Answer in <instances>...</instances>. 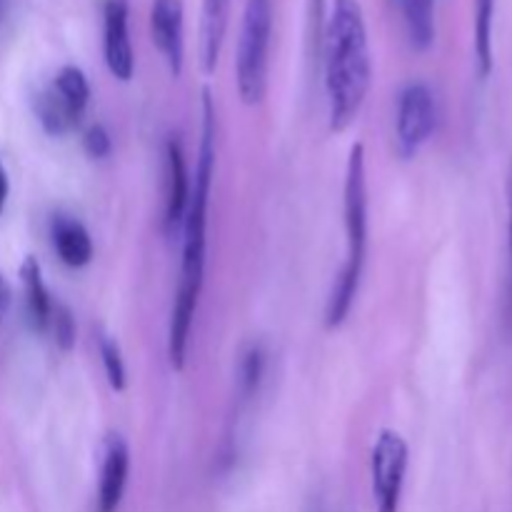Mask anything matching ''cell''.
Listing matches in <instances>:
<instances>
[{
	"mask_svg": "<svg viewBox=\"0 0 512 512\" xmlns=\"http://www.w3.org/2000/svg\"><path fill=\"white\" fill-rule=\"evenodd\" d=\"M215 105L210 90H203V135H200L198 168L190 180V203L183 220V253H180V275L175 288L173 310L168 325V360L175 373L185 368L188 358L190 330L198 313L200 293L205 280V253H208V205L215 175Z\"/></svg>",
	"mask_w": 512,
	"mask_h": 512,
	"instance_id": "cell-1",
	"label": "cell"
},
{
	"mask_svg": "<svg viewBox=\"0 0 512 512\" xmlns=\"http://www.w3.org/2000/svg\"><path fill=\"white\" fill-rule=\"evenodd\" d=\"M320 48L325 65L328 128L330 133H343L355 123L373 85V58L360 0H333Z\"/></svg>",
	"mask_w": 512,
	"mask_h": 512,
	"instance_id": "cell-2",
	"label": "cell"
},
{
	"mask_svg": "<svg viewBox=\"0 0 512 512\" xmlns=\"http://www.w3.org/2000/svg\"><path fill=\"white\" fill-rule=\"evenodd\" d=\"M343 223H345V263L335 278L325 305V328L338 330L348 320L363 280L365 255H368V178H365V148L355 143L345 165L343 185Z\"/></svg>",
	"mask_w": 512,
	"mask_h": 512,
	"instance_id": "cell-3",
	"label": "cell"
},
{
	"mask_svg": "<svg viewBox=\"0 0 512 512\" xmlns=\"http://www.w3.org/2000/svg\"><path fill=\"white\" fill-rule=\"evenodd\" d=\"M270 35H273V0H245L240 23L235 78L245 105L263 103L268 93Z\"/></svg>",
	"mask_w": 512,
	"mask_h": 512,
	"instance_id": "cell-4",
	"label": "cell"
},
{
	"mask_svg": "<svg viewBox=\"0 0 512 512\" xmlns=\"http://www.w3.org/2000/svg\"><path fill=\"white\" fill-rule=\"evenodd\" d=\"M438 125V105L425 83H408L398 95L395 110V150L403 160L415 158Z\"/></svg>",
	"mask_w": 512,
	"mask_h": 512,
	"instance_id": "cell-5",
	"label": "cell"
},
{
	"mask_svg": "<svg viewBox=\"0 0 512 512\" xmlns=\"http://www.w3.org/2000/svg\"><path fill=\"white\" fill-rule=\"evenodd\" d=\"M408 443L395 430H380L370 455V478L378 512H400L405 473H408Z\"/></svg>",
	"mask_w": 512,
	"mask_h": 512,
	"instance_id": "cell-6",
	"label": "cell"
},
{
	"mask_svg": "<svg viewBox=\"0 0 512 512\" xmlns=\"http://www.w3.org/2000/svg\"><path fill=\"white\" fill-rule=\"evenodd\" d=\"M128 0H105L103 5V55L110 75L128 83L135 73V53L130 43Z\"/></svg>",
	"mask_w": 512,
	"mask_h": 512,
	"instance_id": "cell-7",
	"label": "cell"
},
{
	"mask_svg": "<svg viewBox=\"0 0 512 512\" xmlns=\"http://www.w3.org/2000/svg\"><path fill=\"white\" fill-rule=\"evenodd\" d=\"M150 33L155 48L173 78L183 73L185 63V30H183V0H153L150 5Z\"/></svg>",
	"mask_w": 512,
	"mask_h": 512,
	"instance_id": "cell-8",
	"label": "cell"
},
{
	"mask_svg": "<svg viewBox=\"0 0 512 512\" xmlns=\"http://www.w3.org/2000/svg\"><path fill=\"white\" fill-rule=\"evenodd\" d=\"M190 203V173L185 163L183 145L178 135L165 140V213L163 228L168 235H175L183 228L185 210Z\"/></svg>",
	"mask_w": 512,
	"mask_h": 512,
	"instance_id": "cell-9",
	"label": "cell"
},
{
	"mask_svg": "<svg viewBox=\"0 0 512 512\" xmlns=\"http://www.w3.org/2000/svg\"><path fill=\"white\" fill-rule=\"evenodd\" d=\"M130 475V448L123 435L113 433L103 443V460H100V483L95 512H118L123 503L125 485Z\"/></svg>",
	"mask_w": 512,
	"mask_h": 512,
	"instance_id": "cell-10",
	"label": "cell"
},
{
	"mask_svg": "<svg viewBox=\"0 0 512 512\" xmlns=\"http://www.w3.org/2000/svg\"><path fill=\"white\" fill-rule=\"evenodd\" d=\"M50 235H53L55 253L68 268H85L93 260V238H90L88 228L73 215H55L50 223Z\"/></svg>",
	"mask_w": 512,
	"mask_h": 512,
	"instance_id": "cell-11",
	"label": "cell"
},
{
	"mask_svg": "<svg viewBox=\"0 0 512 512\" xmlns=\"http://www.w3.org/2000/svg\"><path fill=\"white\" fill-rule=\"evenodd\" d=\"M20 283H23L25 313H28L30 328L35 333H48L50 318H53V310L58 300L50 295L48 285L43 280V268H40V263L33 255H28L23 260V265H20Z\"/></svg>",
	"mask_w": 512,
	"mask_h": 512,
	"instance_id": "cell-12",
	"label": "cell"
},
{
	"mask_svg": "<svg viewBox=\"0 0 512 512\" xmlns=\"http://www.w3.org/2000/svg\"><path fill=\"white\" fill-rule=\"evenodd\" d=\"M230 0H203L200 15V68L205 75L215 73L225 35H228Z\"/></svg>",
	"mask_w": 512,
	"mask_h": 512,
	"instance_id": "cell-13",
	"label": "cell"
},
{
	"mask_svg": "<svg viewBox=\"0 0 512 512\" xmlns=\"http://www.w3.org/2000/svg\"><path fill=\"white\" fill-rule=\"evenodd\" d=\"M405 38L415 53H425L435 43V0H395Z\"/></svg>",
	"mask_w": 512,
	"mask_h": 512,
	"instance_id": "cell-14",
	"label": "cell"
},
{
	"mask_svg": "<svg viewBox=\"0 0 512 512\" xmlns=\"http://www.w3.org/2000/svg\"><path fill=\"white\" fill-rule=\"evenodd\" d=\"M33 108L38 123L43 125L45 133L53 135V138L68 135L70 130H75V125L80 123V118H83V115L75 113V110L65 103L63 95H60L53 85H48V88H43L35 95Z\"/></svg>",
	"mask_w": 512,
	"mask_h": 512,
	"instance_id": "cell-15",
	"label": "cell"
},
{
	"mask_svg": "<svg viewBox=\"0 0 512 512\" xmlns=\"http://www.w3.org/2000/svg\"><path fill=\"white\" fill-rule=\"evenodd\" d=\"M493 23L495 0H475V63L480 78H488L493 70Z\"/></svg>",
	"mask_w": 512,
	"mask_h": 512,
	"instance_id": "cell-16",
	"label": "cell"
},
{
	"mask_svg": "<svg viewBox=\"0 0 512 512\" xmlns=\"http://www.w3.org/2000/svg\"><path fill=\"white\" fill-rule=\"evenodd\" d=\"M50 85L63 95V100L75 110V113H85V108H88L90 103V83L78 65H63V68L55 73L53 83Z\"/></svg>",
	"mask_w": 512,
	"mask_h": 512,
	"instance_id": "cell-17",
	"label": "cell"
},
{
	"mask_svg": "<svg viewBox=\"0 0 512 512\" xmlns=\"http://www.w3.org/2000/svg\"><path fill=\"white\" fill-rule=\"evenodd\" d=\"M265 375V350L263 345L250 343L243 350L238 363V393L243 400L255 398Z\"/></svg>",
	"mask_w": 512,
	"mask_h": 512,
	"instance_id": "cell-18",
	"label": "cell"
},
{
	"mask_svg": "<svg viewBox=\"0 0 512 512\" xmlns=\"http://www.w3.org/2000/svg\"><path fill=\"white\" fill-rule=\"evenodd\" d=\"M98 353H100V360H103V370H105V378H108V385L115 390V393H123L125 385H128V373H125L123 350H120L118 340L108 333H100Z\"/></svg>",
	"mask_w": 512,
	"mask_h": 512,
	"instance_id": "cell-19",
	"label": "cell"
},
{
	"mask_svg": "<svg viewBox=\"0 0 512 512\" xmlns=\"http://www.w3.org/2000/svg\"><path fill=\"white\" fill-rule=\"evenodd\" d=\"M48 333L53 335L55 345H58L63 353H70L75 348V318L63 303H55L53 318H50Z\"/></svg>",
	"mask_w": 512,
	"mask_h": 512,
	"instance_id": "cell-20",
	"label": "cell"
},
{
	"mask_svg": "<svg viewBox=\"0 0 512 512\" xmlns=\"http://www.w3.org/2000/svg\"><path fill=\"white\" fill-rule=\"evenodd\" d=\"M83 148L90 158H95V160L108 158V155L113 153V138H110L108 128L100 123L90 125L83 135Z\"/></svg>",
	"mask_w": 512,
	"mask_h": 512,
	"instance_id": "cell-21",
	"label": "cell"
},
{
	"mask_svg": "<svg viewBox=\"0 0 512 512\" xmlns=\"http://www.w3.org/2000/svg\"><path fill=\"white\" fill-rule=\"evenodd\" d=\"M10 303H13V288H10V283L5 280V275L0 273V323H3L5 315H8Z\"/></svg>",
	"mask_w": 512,
	"mask_h": 512,
	"instance_id": "cell-22",
	"label": "cell"
},
{
	"mask_svg": "<svg viewBox=\"0 0 512 512\" xmlns=\"http://www.w3.org/2000/svg\"><path fill=\"white\" fill-rule=\"evenodd\" d=\"M508 255H510V268H508V325L512 330V200H510V225H508Z\"/></svg>",
	"mask_w": 512,
	"mask_h": 512,
	"instance_id": "cell-23",
	"label": "cell"
},
{
	"mask_svg": "<svg viewBox=\"0 0 512 512\" xmlns=\"http://www.w3.org/2000/svg\"><path fill=\"white\" fill-rule=\"evenodd\" d=\"M323 3L325 0H313V20H315V53L320 50V38H323Z\"/></svg>",
	"mask_w": 512,
	"mask_h": 512,
	"instance_id": "cell-24",
	"label": "cell"
},
{
	"mask_svg": "<svg viewBox=\"0 0 512 512\" xmlns=\"http://www.w3.org/2000/svg\"><path fill=\"white\" fill-rule=\"evenodd\" d=\"M8 193H10L8 173H5V168H3V160H0V213H3L5 203H8Z\"/></svg>",
	"mask_w": 512,
	"mask_h": 512,
	"instance_id": "cell-25",
	"label": "cell"
}]
</instances>
